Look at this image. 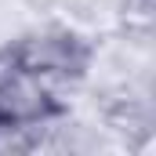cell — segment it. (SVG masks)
Returning <instances> with one entry per match:
<instances>
[{
	"mask_svg": "<svg viewBox=\"0 0 156 156\" xmlns=\"http://www.w3.org/2000/svg\"><path fill=\"white\" fill-rule=\"evenodd\" d=\"M15 58L22 69L40 73V76H80L87 62V44L66 29H44V33H26L18 44H11Z\"/></svg>",
	"mask_w": 156,
	"mask_h": 156,
	"instance_id": "6da1fadb",
	"label": "cell"
},
{
	"mask_svg": "<svg viewBox=\"0 0 156 156\" xmlns=\"http://www.w3.org/2000/svg\"><path fill=\"white\" fill-rule=\"evenodd\" d=\"M55 94L51 83L40 73H29L18 66V73L0 87V120H15V123H33V120L55 113Z\"/></svg>",
	"mask_w": 156,
	"mask_h": 156,
	"instance_id": "7a4b0ae2",
	"label": "cell"
},
{
	"mask_svg": "<svg viewBox=\"0 0 156 156\" xmlns=\"http://www.w3.org/2000/svg\"><path fill=\"white\" fill-rule=\"evenodd\" d=\"M116 26L123 33H142L149 37L156 26V0H116Z\"/></svg>",
	"mask_w": 156,
	"mask_h": 156,
	"instance_id": "3957f363",
	"label": "cell"
},
{
	"mask_svg": "<svg viewBox=\"0 0 156 156\" xmlns=\"http://www.w3.org/2000/svg\"><path fill=\"white\" fill-rule=\"evenodd\" d=\"M37 145V131L33 123H15V120H0V153H33Z\"/></svg>",
	"mask_w": 156,
	"mask_h": 156,
	"instance_id": "277c9868",
	"label": "cell"
},
{
	"mask_svg": "<svg viewBox=\"0 0 156 156\" xmlns=\"http://www.w3.org/2000/svg\"><path fill=\"white\" fill-rule=\"evenodd\" d=\"M15 73H18V58H15V51H11V47H0V87L15 76Z\"/></svg>",
	"mask_w": 156,
	"mask_h": 156,
	"instance_id": "5b68a950",
	"label": "cell"
}]
</instances>
